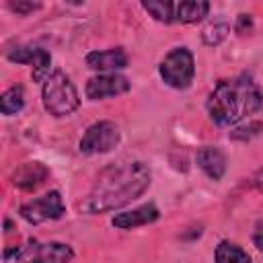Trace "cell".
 <instances>
[{
    "label": "cell",
    "mask_w": 263,
    "mask_h": 263,
    "mask_svg": "<svg viewBox=\"0 0 263 263\" xmlns=\"http://www.w3.org/2000/svg\"><path fill=\"white\" fill-rule=\"evenodd\" d=\"M152 183L150 166L142 160H127L105 166L88 193L78 201V210L88 216L109 214L142 197Z\"/></svg>",
    "instance_id": "1"
},
{
    "label": "cell",
    "mask_w": 263,
    "mask_h": 263,
    "mask_svg": "<svg viewBox=\"0 0 263 263\" xmlns=\"http://www.w3.org/2000/svg\"><path fill=\"white\" fill-rule=\"evenodd\" d=\"M263 107V92L249 74L220 80L205 101L210 119L220 127L238 125Z\"/></svg>",
    "instance_id": "2"
},
{
    "label": "cell",
    "mask_w": 263,
    "mask_h": 263,
    "mask_svg": "<svg viewBox=\"0 0 263 263\" xmlns=\"http://www.w3.org/2000/svg\"><path fill=\"white\" fill-rule=\"evenodd\" d=\"M41 103L51 117L60 119V117L72 115L80 107V97L66 72L51 70V74L41 86Z\"/></svg>",
    "instance_id": "3"
},
{
    "label": "cell",
    "mask_w": 263,
    "mask_h": 263,
    "mask_svg": "<svg viewBox=\"0 0 263 263\" xmlns=\"http://www.w3.org/2000/svg\"><path fill=\"white\" fill-rule=\"evenodd\" d=\"M74 249L66 242L49 240H29L21 247H12L4 251L6 263H72Z\"/></svg>",
    "instance_id": "4"
},
{
    "label": "cell",
    "mask_w": 263,
    "mask_h": 263,
    "mask_svg": "<svg viewBox=\"0 0 263 263\" xmlns=\"http://www.w3.org/2000/svg\"><path fill=\"white\" fill-rule=\"evenodd\" d=\"M158 74L162 78V82L175 90H185L191 86L193 78H195V58L193 53L181 45V47H173L160 62L158 66Z\"/></svg>",
    "instance_id": "5"
},
{
    "label": "cell",
    "mask_w": 263,
    "mask_h": 263,
    "mask_svg": "<svg viewBox=\"0 0 263 263\" xmlns=\"http://www.w3.org/2000/svg\"><path fill=\"white\" fill-rule=\"evenodd\" d=\"M119 140H121V132H119L117 123L109 121V119H103V121H97V123L86 127L84 136L80 138L78 150L86 156L107 154L119 144Z\"/></svg>",
    "instance_id": "6"
},
{
    "label": "cell",
    "mask_w": 263,
    "mask_h": 263,
    "mask_svg": "<svg viewBox=\"0 0 263 263\" xmlns=\"http://www.w3.org/2000/svg\"><path fill=\"white\" fill-rule=\"evenodd\" d=\"M18 214L25 222L37 226V224H43V222L60 220L66 214V203L62 199V193L58 189H53V191H47L41 197H35L31 201L23 203Z\"/></svg>",
    "instance_id": "7"
},
{
    "label": "cell",
    "mask_w": 263,
    "mask_h": 263,
    "mask_svg": "<svg viewBox=\"0 0 263 263\" xmlns=\"http://www.w3.org/2000/svg\"><path fill=\"white\" fill-rule=\"evenodd\" d=\"M6 58L14 64H29L33 66V80L35 82H45L47 76L51 74L49 72V66H51V53L43 47H37V45H14L12 49L6 51Z\"/></svg>",
    "instance_id": "8"
},
{
    "label": "cell",
    "mask_w": 263,
    "mask_h": 263,
    "mask_svg": "<svg viewBox=\"0 0 263 263\" xmlns=\"http://www.w3.org/2000/svg\"><path fill=\"white\" fill-rule=\"evenodd\" d=\"M129 88H132V82L123 74L107 72V74H97V76L88 78L84 92H86L88 101H105L111 97L125 95V92H129Z\"/></svg>",
    "instance_id": "9"
},
{
    "label": "cell",
    "mask_w": 263,
    "mask_h": 263,
    "mask_svg": "<svg viewBox=\"0 0 263 263\" xmlns=\"http://www.w3.org/2000/svg\"><path fill=\"white\" fill-rule=\"evenodd\" d=\"M86 66L90 70H97L101 74H107V72H117V70H123L127 68L129 60H127V53L121 49V47H109V49H95V51H88L86 58H84Z\"/></svg>",
    "instance_id": "10"
},
{
    "label": "cell",
    "mask_w": 263,
    "mask_h": 263,
    "mask_svg": "<svg viewBox=\"0 0 263 263\" xmlns=\"http://www.w3.org/2000/svg\"><path fill=\"white\" fill-rule=\"evenodd\" d=\"M158 218H160V210L154 203H144V205H138L134 210H125V212L115 214L111 218V226L119 228V230H134L138 226L152 224Z\"/></svg>",
    "instance_id": "11"
},
{
    "label": "cell",
    "mask_w": 263,
    "mask_h": 263,
    "mask_svg": "<svg viewBox=\"0 0 263 263\" xmlns=\"http://www.w3.org/2000/svg\"><path fill=\"white\" fill-rule=\"evenodd\" d=\"M195 162L201 168V173L212 181H220L224 177V173H226V156L216 146L199 148L197 154H195Z\"/></svg>",
    "instance_id": "12"
},
{
    "label": "cell",
    "mask_w": 263,
    "mask_h": 263,
    "mask_svg": "<svg viewBox=\"0 0 263 263\" xmlns=\"http://www.w3.org/2000/svg\"><path fill=\"white\" fill-rule=\"evenodd\" d=\"M47 177H49V168H47L45 164L33 160V162L21 164V166L12 173V183H14V187H18V189L31 191V189L39 187Z\"/></svg>",
    "instance_id": "13"
},
{
    "label": "cell",
    "mask_w": 263,
    "mask_h": 263,
    "mask_svg": "<svg viewBox=\"0 0 263 263\" xmlns=\"http://www.w3.org/2000/svg\"><path fill=\"white\" fill-rule=\"evenodd\" d=\"M208 12H210V2L205 0H185L175 4V21L183 25L199 23L208 16Z\"/></svg>",
    "instance_id": "14"
},
{
    "label": "cell",
    "mask_w": 263,
    "mask_h": 263,
    "mask_svg": "<svg viewBox=\"0 0 263 263\" xmlns=\"http://www.w3.org/2000/svg\"><path fill=\"white\" fill-rule=\"evenodd\" d=\"M228 33H230V21L226 16L218 14L214 18H210L208 25L201 29V41L208 47H216L228 37Z\"/></svg>",
    "instance_id": "15"
},
{
    "label": "cell",
    "mask_w": 263,
    "mask_h": 263,
    "mask_svg": "<svg viewBox=\"0 0 263 263\" xmlns=\"http://www.w3.org/2000/svg\"><path fill=\"white\" fill-rule=\"evenodd\" d=\"M214 261L216 263H253L251 255L238 247L236 242L230 240H220L216 251H214Z\"/></svg>",
    "instance_id": "16"
},
{
    "label": "cell",
    "mask_w": 263,
    "mask_h": 263,
    "mask_svg": "<svg viewBox=\"0 0 263 263\" xmlns=\"http://www.w3.org/2000/svg\"><path fill=\"white\" fill-rule=\"evenodd\" d=\"M25 107V90L23 86H10L2 92L0 97V111L2 115L10 117V115H16L21 113Z\"/></svg>",
    "instance_id": "17"
},
{
    "label": "cell",
    "mask_w": 263,
    "mask_h": 263,
    "mask_svg": "<svg viewBox=\"0 0 263 263\" xmlns=\"http://www.w3.org/2000/svg\"><path fill=\"white\" fill-rule=\"evenodd\" d=\"M142 8L156 18L158 23H173L175 21V4L173 2H162V0H152V2H142Z\"/></svg>",
    "instance_id": "18"
},
{
    "label": "cell",
    "mask_w": 263,
    "mask_h": 263,
    "mask_svg": "<svg viewBox=\"0 0 263 263\" xmlns=\"http://www.w3.org/2000/svg\"><path fill=\"white\" fill-rule=\"evenodd\" d=\"M263 132V123L261 121H247L245 125H238L230 132V140H236V142H247L251 138H257L259 134Z\"/></svg>",
    "instance_id": "19"
},
{
    "label": "cell",
    "mask_w": 263,
    "mask_h": 263,
    "mask_svg": "<svg viewBox=\"0 0 263 263\" xmlns=\"http://www.w3.org/2000/svg\"><path fill=\"white\" fill-rule=\"evenodd\" d=\"M8 8H10L12 12H16V14L27 16V14L39 10L41 4H39V2H23V0H16V2H8Z\"/></svg>",
    "instance_id": "20"
},
{
    "label": "cell",
    "mask_w": 263,
    "mask_h": 263,
    "mask_svg": "<svg viewBox=\"0 0 263 263\" xmlns=\"http://www.w3.org/2000/svg\"><path fill=\"white\" fill-rule=\"evenodd\" d=\"M253 29V18H251V14H238L236 16V23H234V31L238 33V35H245V33H249Z\"/></svg>",
    "instance_id": "21"
},
{
    "label": "cell",
    "mask_w": 263,
    "mask_h": 263,
    "mask_svg": "<svg viewBox=\"0 0 263 263\" xmlns=\"http://www.w3.org/2000/svg\"><path fill=\"white\" fill-rule=\"evenodd\" d=\"M253 245L257 247V251L263 253V226H259V228L253 232Z\"/></svg>",
    "instance_id": "22"
},
{
    "label": "cell",
    "mask_w": 263,
    "mask_h": 263,
    "mask_svg": "<svg viewBox=\"0 0 263 263\" xmlns=\"http://www.w3.org/2000/svg\"><path fill=\"white\" fill-rule=\"evenodd\" d=\"M253 181H255L257 191H259V193H263V168H259V173L255 175V179H253Z\"/></svg>",
    "instance_id": "23"
}]
</instances>
